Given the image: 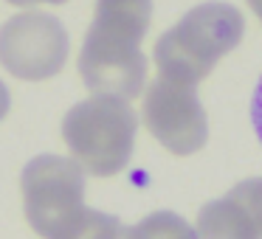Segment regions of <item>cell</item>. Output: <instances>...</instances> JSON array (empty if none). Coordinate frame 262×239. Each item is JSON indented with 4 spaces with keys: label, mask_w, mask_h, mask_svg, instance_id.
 Instances as JSON below:
<instances>
[{
    "label": "cell",
    "mask_w": 262,
    "mask_h": 239,
    "mask_svg": "<svg viewBox=\"0 0 262 239\" xmlns=\"http://www.w3.org/2000/svg\"><path fill=\"white\" fill-rule=\"evenodd\" d=\"M243 34L245 17L237 6L217 0L200 3L155 42L152 59L158 76L198 87L214 65L243 42Z\"/></svg>",
    "instance_id": "obj_2"
},
{
    "label": "cell",
    "mask_w": 262,
    "mask_h": 239,
    "mask_svg": "<svg viewBox=\"0 0 262 239\" xmlns=\"http://www.w3.org/2000/svg\"><path fill=\"white\" fill-rule=\"evenodd\" d=\"M121 222L113 214H102L96 208H82L76 220H71L54 239H113L119 233Z\"/></svg>",
    "instance_id": "obj_8"
},
{
    "label": "cell",
    "mask_w": 262,
    "mask_h": 239,
    "mask_svg": "<svg viewBox=\"0 0 262 239\" xmlns=\"http://www.w3.org/2000/svg\"><path fill=\"white\" fill-rule=\"evenodd\" d=\"M9 107H12V96H9V87L0 82V121L9 115Z\"/></svg>",
    "instance_id": "obj_12"
},
{
    "label": "cell",
    "mask_w": 262,
    "mask_h": 239,
    "mask_svg": "<svg viewBox=\"0 0 262 239\" xmlns=\"http://www.w3.org/2000/svg\"><path fill=\"white\" fill-rule=\"evenodd\" d=\"M133 228H136L138 239H200L198 228H192L183 217L172 214V211H155Z\"/></svg>",
    "instance_id": "obj_9"
},
{
    "label": "cell",
    "mask_w": 262,
    "mask_h": 239,
    "mask_svg": "<svg viewBox=\"0 0 262 239\" xmlns=\"http://www.w3.org/2000/svg\"><path fill=\"white\" fill-rule=\"evenodd\" d=\"M141 115L149 135L172 155H194L209 141V121L194 85L155 76L144 96Z\"/></svg>",
    "instance_id": "obj_6"
},
{
    "label": "cell",
    "mask_w": 262,
    "mask_h": 239,
    "mask_svg": "<svg viewBox=\"0 0 262 239\" xmlns=\"http://www.w3.org/2000/svg\"><path fill=\"white\" fill-rule=\"evenodd\" d=\"M245 3H248V9L259 17V23H262V0H245Z\"/></svg>",
    "instance_id": "obj_14"
},
{
    "label": "cell",
    "mask_w": 262,
    "mask_h": 239,
    "mask_svg": "<svg viewBox=\"0 0 262 239\" xmlns=\"http://www.w3.org/2000/svg\"><path fill=\"white\" fill-rule=\"evenodd\" d=\"M138 118L127 99L93 96L79 102L62 118V141L74 160L96 177H113L127 169L136 147Z\"/></svg>",
    "instance_id": "obj_3"
},
{
    "label": "cell",
    "mask_w": 262,
    "mask_h": 239,
    "mask_svg": "<svg viewBox=\"0 0 262 239\" xmlns=\"http://www.w3.org/2000/svg\"><path fill=\"white\" fill-rule=\"evenodd\" d=\"M85 175L74 158L37 155L20 175L23 211L31 231L54 239L85 208Z\"/></svg>",
    "instance_id": "obj_4"
},
{
    "label": "cell",
    "mask_w": 262,
    "mask_h": 239,
    "mask_svg": "<svg viewBox=\"0 0 262 239\" xmlns=\"http://www.w3.org/2000/svg\"><path fill=\"white\" fill-rule=\"evenodd\" d=\"M6 3L20 6V9H31V6H42V3H48V6H59V3H65V0H6Z\"/></svg>",
    "instance_id": "obj_11"
},
{
    "label": "cell",
    "mask_w": 262,
    "mask_h": 239,
    "mask_svg": "<svg viewBox=\"0 0 262 239\" xmlns=\"http://www.w3.org/2000/svg\"><path fill=\"white\" fill-rule=\"evenodd\" d=\"M152 23V0H96L82 40L79 76L93 96L136 99L147 82L141 42Z\"/></svg>",
    "instance_id": "obj_1"
},
{
    "label": "cell",
    "mask_w": 262,
    "mask_h": 239,
    "mask_svg": "<svg viewBox=\"0 0 262 239\" xmlns=\"http://www.w3.org/2000/svg\"><path fill=\"white\" fill-rule=\"evenodd\" d=\"M200 239H262V177L237 183L198 214Z\"/></svg>",
    "instance_id": "obj_7"
},
{
    "label": "cell",
    "mask_w": 262,
    "mask_h": 239,
    "mask_svg": "<svg viewBox=\"0 0 262 239\" xmlns=\"http://www.w3.org/2000/svg\"><path fill=\"white\" fill-rule=\"evenodd\" d=\"M68 29L59 17L42 12H23L0 29V65L23 82H46L65 68Z\"/></svg>",
    "instance_id": "obj_5"
},
{
    "label": "cell",
    "mask_w": 262,
    "mask_h": 239,
    "mask_svg": "<svg viewBox=\"0 0 262 239\" xmlns=\"http://www.w3.org/2000/svg\"><path fill=\"white\" fill-rule=\"evenodd\" d=\"M251 124H254L256 138H259V144H262V79L254 90V99H251Z\"/></svg>",
    "instance_id": "obj_10"
},
{
    "label": "cell",
    "mask_w": 262,
    "mask_h": 239,
    "mask_svg": "<svg viewBox=\"0 0 262 239\" xmlns=\"http://www.w3.org/2000/svg\"><path fill=\"white\" fill-rule=\"evenodd\" d=\"M113 239H138V233H136V228H127V225H121V228H119V233H116Z\"/></svg>",
    "instance_id": "obj_13"
}]
</instances>
